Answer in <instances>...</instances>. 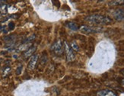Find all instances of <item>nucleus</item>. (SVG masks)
Returning <instances> with one entry per match:
<instances>
[{
  "label": "nucleus",
  "mask_w": 124,
  "mask_h": 96,
  "mask_svg": "<svg viewBox=\"0 0 124 96\" xmlns=\"http://www.w3.org/2000/svg\"><path fill=\"white\" fill-rule=\"evenodd\" d=\"M37 50V47L36 46H32L31 47H30L28 50H26L25 52H24L23 53V56L27 59V58H29V57H31L32 56L34 55V52L36 51Z\"/></svg>",
  "instance_id": "obj_8"
},
{
  "label": "nucleus",
  "mask_w": 124,
  "mask_h": 96,
  "mask_svg": "<svg viewBox=\"0 0 124 96\" xmlns=\"http://www.w3.org/2000/svg\"><path fill=\"white\" fill-rule=\"evenodd\" d=\"M4 2H5V1H0V5H3V4H4Z\"/></svg>",
  "instance_id": "obj_19"
},
{
  "label": "nucleus",
  "mask_w": 124,
  "mask_h": 96,
  "mask_svg": "<svg viewBox=\"0 0 124 96\" xmlns=\"http://www.w3.org/2000/svg\"><path fill=\"white\" fill-rule=\"evenodd\" d=\"M11 72V67L7 66L3 69V72H2V76L3 77H6L8 76V74Z\"/></svg>",
  "instance_id": "obj_14"
},
{
  "label": "nucleus",
  "mask_w": 124,
  "mask_h": 96,
  "mask_svg": "<svg viewBox=\"0 0 124 96\" xmlns=\"http://www.w3.org/2000/svg\"><path fill=\"white\" fill-rule=\"evenodd\" d=\"M64 50H65V53H66V60L69 62H72L75 59V55L74 52L72 51V49L70 47V45L68 44L66 41L64 42Z\"/></svg>",
  "instance_id": "obj_4"
},
{
  "label": "nucleus",
  "mask_w": 124,
  "mask_h": 96,
  "mask_svg": "<svg viewBox=\"0 0 124 96\" xmlns=\"http://www.w3.org/2000/svg\"><path fill=\"white\" fill-rule=\"evenodd\" d=\"M8 27H9L10 30H13L15 28V23L12 22V21H11V22L8 24Z\"/></svg>",
  "instance_id": "obj_16"
},
{
  "label": "nucleus",
  "mask_w": 124,
  "mask_h": 96,
  "mask_svg": "<svg viewBox=\"0 0 124 96\" xmlns=\"http://www.w3.org/2000/svg\"><path fill=\"white\" fill-rule=\"evenodd\" d=\"M121 73L124 76V69H122V70H121Z\"/></svg>",
  "instance_id": "obj_20"
},
{
  "label": "nucleus",
  "mask_w": 124,
  "mask_h": 96,
  "mask_svg": "<svg viewBox=\"0 0 124 96\" xmlns=\"http://www.w3.org/2000/svg\"><path fill=\"white\" fill-rule=\"evenodd\" d=\"M85 20L94 24H107L112 22V19L107 16L101 15H91L87 16Z\"/></svg>",
  "instance_id": "obj_1"
},
{
  "label": "nucleus",
  "mask_w": 124,
  "mask_h": 96,
  "mask_svg": "<svg viewBox=\"0 0 124 96\" xmlns=\"http://www.w3.org/2000/svg\"><path fill=\"white\" fill-rule=\"evenodd\" d=\"M51 50L53 52L56 53V55L60 56L62 55L64 52V45H62V43L60 40H57L53 44L51 47Z\"/></svg>",
  "instance_id": "obj_2"
},
{
  "label": "nucleus",
  "mask_w": 124,
  "mask_h": 96,
  "mask_svg": "<svg viewBox=\"0 0 124 96\" xmlns=\"http://www.w3.org/2000/svg\"><path fill=\"white\" fill-rule=\"evenodd\" d=\"M108 4H109V5H111V6H116V5H124V0H116V1H110Z\"/></svg>",
  "instance_id": "obj_12"
},
{
  "label": "nucleus",
  "mask_w": 124,
  "mask_h": 96,
  "mask_svg": "<svg viewBox=\"0 0 124 96\" xmlns=\"http://www.w3.org/2000/svg\"><path fill=\"white\" fill-rule=\"evenodd\" d=\"M21 70H22V66H19L17 69H16V74L17 75H20L21 72Z\"/></svg>",
  "instance_id": "obj_15"
},
{
  "label": "nucleus",
  "mask_w": 124,
  "mask_h": 96,
  "mask_svg": "<svg viewBox=\"0 0 124 96\" xmlns=\"http://www.w3.org/2000/svg\"><path fill=\"white\" fill-rule=\"evenodd\" d=\"M114 18L117 21H122L124 19V9H116L114 12Z\"/></svg>",
  "instance_id": "obj_7"
},
{
  "label": "nucleus",
  "mask_w": 124,
  "mask_h": 96,
  "mask_svg": "<svg viewBox=\"0 0 124 96\" xmlns=\"http://www.w3.org/2000/svg\"><path fill=\"white\" fill-rule=\"evenodd\" d=\"M120 84L124 87V79H122L120 80Z\"/></svg>",
  "instance_id": "obj_17"
},
{
  "label": "nucleus",
  "mask_w": 124,
  "mask_h": 96,
  "mask_svg": "<svg viewBox=\"0 0 124 96\" xmlns=\"http://www.w3.org/2000/svg\"><path fill=\"white\" fill-rule=\"evenodd\" d=\"M97 96H117V94L113 90L104 89L97 92Z\"/></svg>",
  "instance_id": "obj_6"
},
{
  "label": "nucleus",
  "mask_w": 124,
  "mask_h": 96,
  "mask_svg": "<svg viewBox=\"0 0 124 96\" xmlns=\"http://www.w3.org/2000/svg\"><path fill=\"white\" fill-rule=\"evenodd\" d=\"M66 25V27L68 28L71 29L72 31H77L78 29V24L75 22H73V21H69V22H67Z\"/></svg>",
  "instance_id": "obj_10"
},
{
  "label": "nucleus",
  "mask_w": 124,
  "mask_h": 96,
  "mask_svg": "<svg viewBox=\"0 0 124 96\" xmlns=\"http://www.w3.org/2000/svg\"><path fill=\"white\" fill-rule=\"evenodd\" d=\"M31 43H27V44H21L18 48H17V51L20 52V51H24L25 52L26 50H28L30 47H31Z\"/></svg>",
  "instance_id": "obj_9"
},
{
  "label": "nucleus",
  "mask_w": 124,
  "mask_h": 96,
  "mask_svg": "<svg viewBox=\"0 0 124 96\" xmlns=\"http://www.w3.org/2000/svg\"><path fill=\"white\" fill-rule=\"evenodd\" d=\"M38 59H39L38 54H34L31 57L29 63H28V68L30 69V70H34V69L36 68Z\"/></svg>",
  "instance_id": "obj_5"
},
{
  "label": "nucleus",
  "mask_w": 124,
  "mask_h": 96,
  "mask_svg": "<svg viewBox=\"0 0 124 96\" xmlns=\"http://www.w3.org/2000/svg\"><path fill=\"white\" fill-rule=\"evenodd\" d=\"M8 5L6 4H3L2 5H0V13L2 15H5L8 12Z\"/></svg>",
  "instance_id": "obj_11"
},
{
  "label": "nucleus",
  "mask_w": 124,
  "mask_h": 96,
  "mask_svg": "<svg viewBox=\"0 0 124 96\" xmlns=\"http://www.w3.org/2000/svg\"><path fill=\"white\" fill-rule=\"evenodd\" d=\"M79 30L85 34H94V33H99V32L103 31L101 28L99 27H90V26H86L82 25L79 28Z\"/></svg>",
  "instance_id": "obj_3"
},
{
  "label": "nucleus",
  "mask_w": 124,
  "mask_h": 96,
  "mask_svg": "<svg viewBox=\"0 0 124 96\" xmlns=\"http://www.w3.org/2000/svg\"><path fill=\"white\" fill-rule=\"evenodd\" d=\"M3 17H4V15H2L1 13H0V21H2V19H3Z\"/></svg>",
  "instance_id": "obj_18"
},
{
  "label": "nucleus",
  "mask_w": 124,
  "mask_h": 96,
  "mask_svg": "<svg viewBox=\"0 0 124 96\" xmlns=\"http://www.w3.org/2000/svg\"><path fill=\"white\" fill-rule=\"evenodd\" d=\"M70 47H72V49L75 50V51H78L79 50V47L78 45V44L75 41H71V43L69 44Z\"/></svg>",
  "instance_id": "obj_13"
}]
</instances>
